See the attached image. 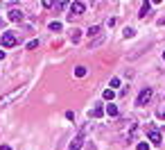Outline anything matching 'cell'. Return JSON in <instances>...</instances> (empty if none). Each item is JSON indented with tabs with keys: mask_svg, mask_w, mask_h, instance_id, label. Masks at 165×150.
<instances>
[{
	"mask_svg": "<svg viewBox=\"0 0 165 150\" xmlns=\"http://www.w3.org/2000/svg\"><path fill=\"white\" fill-rule=\"evenodd\" d=\"M104 111H106L109 116H118V107H115V105H109V107H106Z\"/></svg>",
	"mask_w": 165,
	"mask_h": 150,
	"instance_id": "10",
	"label": "cell"
},
{
	"mask_svg": "<svg viewBox=\"0 0 165 150\" xmlns=\"http://www.w3.org/2000/svg\"><path fill=\"white\" fill-rule=\"evenodd\" d=\"M113 96H115L113 89H106V91H104V100H113Z\"/></svg>",
	"mask_w": 165,
	"mask_h": 150,
	"instance_id": "15",
	"label": "cell"
},
{
	"mask_svg": "<svg viewBox=\"0 0 165 150\" xmlns=\"http://www.w3.org/2000/svg\"><path fill=\"white\" fill-rule=\"evenodd\" d=\"M9 21L21 23V21H23V12H21V9H12V12H9Z\"/></svg>",
	"mask_w": 165,
	"mask_h": 150,
	"instance_id": "6",
	"label": "cell"
},
{
	"mask_svg": "<svg viewBox=\"0 0 165 150\" xmlns=\"http://www.w3.org/2000/svg\"><path fill=\"white\" fill-rule=\"evenodd\" d=\"M2 57H5V50H0V59H2Z\"/></svg>",
	"mask_w": 165,
	"mask_h": 150,
	"instance_id": "20",
	"label": "cell"
},
{
	"mask_svg": "<svg viewBox=\"0 0 165 150\" xmlns=\"http://www.w3.org/2000/svg\"><path fill=\"white\" fill-rule=\"evenodd\" d=\"M100 116H104V107L102 105H95L93 107V118H100Z\"/></svg>",
	"mask_w": 165,
	"mask_h": 150,
	"instance_id": "8",
	"label": "cell"
},
{
	"mask_svg": "<svg viewBox=\"0 0 165 150\" xmlns=\"http://www.w3.org/2000/svg\"><path fill=\"white\" fill-rule=\"evenodd\" d=\"M149 141L152 143H163V137H161V132H158V130L156 127H154V125H149Z\"/></svg>",
	"mask_w": 165,
	"mask_h": 150,
	"instance_id": "4",
	"label": "cell"
},
{
	"mask_svg": "<svg viewBox=\"0 0 165 150\" xmlns=\"http://www.w3.org/2000/svg\"><path fill=\"white\" fill-rule=\"evenodd\" d=\"M16 43H18V39L14 32H2V36H0V46L2 48H14Z\"/></svg>",
	"mask_w": 165,
	"mask_h": 150,
	"instance_id": "1",
	"label": "cell"
},
{
	"mask_svg": "<svg viewBox=\"0 0 165 150\" xmlns=\"http://www.w3.org/2000/svg\"><path fill=\"white\" fill-rule=\"evenodd\" d=\"M70 39H72V41L77 43V41L82 39V30H72V34H70Z\"/></svg>",
	"mask_w": 165,
	"mask_h": 150,
	"instance_id": "12",
	"label": "cell"
},
{
	"mask_svg": "<svg viewBox=\"0 0 165 150\" xmlns=\"http://www.w3.org/2000/svg\"><path fill=\"white\" fill-rule=\"evenodd\" d=\"M0 150H12V148H9V146L5 143V146H0Z\"/></svg>",
	"mask_w": 165,
	"mask_h": 150,
	"instance_id": "19",
	"label": "cell"
},
{
	"mask_svg": "<svg viewBox=\"0 0 165 150\" xmlns=\"http://www.w3.org/2000/svg\"><path fill=\"white\" fill-rule=\"evenodd\" d=\"M102 39H104V36H102V34H100V36H98V39H93V41H91V43H88V48H91V50H93V48H98V46H100V43H102Z\"/></svg>",
	"mask_w": 165,
	"mask_h": 150,
	"instance_id": "11",
	"label": "cell"
},
{
	"mask_svg": "<svg viewBox=\"0 0 165 150\" xmlns=\"http://www.w3.org/2000/svg\"><path fill=\"white\" fill-rule=\"evenodd\" d=\"M70 12H72V14H70L72 18H75V16H82V14L86 12V5H84V3H79V0H77V3H72V5H70Z\"/></svg>",
	"mask_w": 165,
	"mask_h": 150,
	"instance_id": "3",
	"label": "cell"
},
{
	"mask_svg": "<svg viewBox=\"0 0 165 150\" xmlns=\"http://www.w3.org/2000/svg\"><path fill=\"white\" fill-rule=\"evenodd\" d=\"M136 150H149V143H147V141H140Z\"/></svg>",
	"mask_w": 165,
	"mask_h": 150,
	"instance_id": "16",
	"label": "cell"
},
{
	"mask_svg": "<svg viewBox=\"0 0 165 150\" xmlns=\"http://www.w3.org/2000/svg\"><path fill=\"white\" fill-rule=\"evenodd\" d=\"M163 59H165V52H163Z\"/></svg>",
	"mask_w": 165,
	"mask_h": 150,
	"instance_id": "22",
	"label": "cell"
},
{
	"mask_svg": "<svg viewBox=\"0 0 165 150\" xmlns=\"http://www.w3.org/2000/svg\"><path fill=\"white\" fill-rule=\"evenodd\" d=\"M75 75H77V78H84V75H86V66H77L75 68Z\"/></svg>",
	"mask_w": 165,
	"mask_h": 150,
	"instance_id": "13",
	"label": "cell"
},
{
	"mask_svg": "<svg viewBox=\"0 0 165 150\" xmlns=\"http://www.w3.org/2000/svg\"><path fill=\"white\" fill-rule=\"evenodd\" d=\"M149 98H152V89L147 87V89H142V91L138 93V100H136V105H138V107H145V105L149 102Z\"/></svg>",
	"mask_w": 165,
	"mask_h": 150,
	"instance_id": "2",
	"label": "cell"
},
{
	"mask_svg": "<svg viewBox=\"0 0 165 150\" xmlns=\"http://www.w3.org/2000/svg\"><path fill=\"white\" fill-rule=\"evenodd\" d=\"M133 34H136V32L131 30V27H127V30H124V36H127V39H129V36H133Z\"/></svg>",
	"mask_w": 165,
	"mask_h": 150,
	"instance_id": "17",
	"label": "cell"
},
{
	"mask_svg": "<svg viewBox=\"0 0 165 150\" xmlns=\"http://www.w3.org/2000/svg\"><path fill=\"white\" fill-rule=\"evenodd\" d=\"M100 34H102V27H100V25H91V30H88V36H91V41H93V39H98Z\"/></svg>",
	"mask_w": 165,
	"mask_h": 150,
	"instance_id": "7",
	"label": "cell"
},
{
	"mask_svg": "<svg viewBox=\"0 0 165 150\" xmlns=\"http://www.w3.org/2000/svg\"><path fill=\"white\" fill-rule=\"evenodd\" d=\"M50 30H52V32H59V30H61V23H59V21L50 23Z\"/></svg>",
	"mask_w": 165,
	"mask_h": 150,
	"instance_id": "14",
	"label": "cell"
},
{
	"mask_svg": "<svg viewBox=\"0 0 165 150\" xmlns=\"http://www.w3.org/2000/svg\"><path fill=\"white\" fill-rule=\"evenodd\" d=\"M149 9H152V5H149V3H145V5L140 7V14H138V16H140V18H145V16L149 14Z\"/></svg>",
	"mask_w": 165,
	"mask_h": 150,
	"instance_id": "9",
	"label": "cell"
},
{
	"mask_svg": "<svg viewBox=\"0 0 165 150\" xmlns=\"http://www.w3.org/2000/svg\"><path fill=\"white\" fill-rule=\"evenodd\" d=\"M111 87H120V80L118 78H111Z\"/></svg>",
	"mask_w": 165,
	"mask_h": 150,
	"instance_id": "18",
	"label": "cell"
},
{
	"mask_svg": "<svg viewBox=\"0 0 165 150\" xmlns=\"http://www.w3.org/2000/svg\"><path fill=\"white\" fill-rule=\"evenodd\" d=\"M82 146H84V134L75 137L72 141H70V146H68V150H82Z\"/></svg>",
	"mask_w": 165,
	"mask_h": 150,
	"instance_id": "5",
	"label": "cell"
},
{
	"mask_svg": "<svg viewBox=\"0 0 165 150\" xmlns=\"http://www.w3.org/2000/svg\"><path fill=\"white\" fill-rule=\"evenodd\" d=\"M88 150H95V148H88Z\"/></svg>",
	"mask_w": 165,
	"mask_h": 150,
	"instance_id": "23",
	"label": "cell"
},
{
	"mask_svg": "<svg viewBox=\"0 0 165 150\" xmlns=\"http://www.w3.org/2000/svg\"><path fill=\"white\" fill-rule=\"evenodd\" d=\"M163 116H165V109H163Z\"/></svg>",
	"mask_w": 165,
	"mask_h": 150,
	"instance_id": "21",
	"label": "cell"
}]
</instances>
